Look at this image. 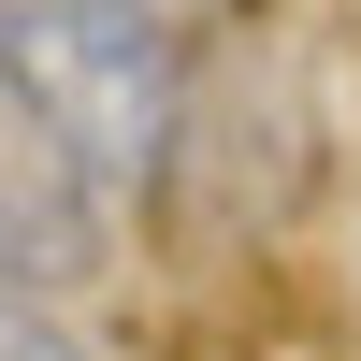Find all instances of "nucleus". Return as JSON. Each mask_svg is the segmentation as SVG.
Masks as SVG:
<instances>
[{"instance_id": "f257e3e1", "label": "nucleus", "mask_w": 361, "mask_h": 361, "mask_svg": "<svg viewBox=\"0 0 361 361\" xmlns=\"http://www.w3.org/2000/svg\"><path fill=\"white\" fill-rule=\"evenodd\" d=\"M0 87L87 159V188H145L188 116L173 0H0Z\"/></svg>"}, {"instance_id": "f03ea898", "label": "nucleus", "mask_w": 361, "mask_h": 361, "mask_svg": "<svg viewBox=\"0 0 361 361\" xmlns=\"http://www.w3.org/2000/svg\"><path fill=\"white\" fill-rule=\"evenodd\" d=\"M0 361H87V347L58 333V318L29 304V289H0Z\"/></svg>"}]
</instances>
